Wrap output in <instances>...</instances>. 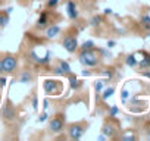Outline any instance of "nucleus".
Wrapping results in <instances>:
<instances>
[{"instance_id": "obj_23", "label": "nucleus", "mask_w": 150, "mask_h": 141, "mask_svg": "<svg viewBox=\"0 0 150 141\" xmlns=\"http://www.w3.org/2000/svg\"><path fill=\"white\" fill-rule=\"evenodd\" d=\"M105 82H106V80H105V81H103V80H97V81L94 82V88H96V91H97V93H100V91L103 90Z\"/></svg>"}, {"instance_id": "obj_29", "label": "nucleus", "mask_w": 150, "mask_h": 141, "mask_svg": "<svg viewBox=\"0 0 150 141\" xmlns=\"http://www.w3.org/2000/svg\"><path fill=\"white\" fill-rule=\"evenodd\" d=\"M53 72H54L56 75H63V72H62V69L59 68V65H57V66H54V69H53Z\"/></svg>"}, {"instance_id": "obj_1", "label": "nucleus", "mask_w": 150, "mask_h": 141, "mask_svg": "<svg viewBox=\"0 0 150 141\" xmlns=\"http://www.w3.org/2000/svg\"><path fill=\"white\" fill-rule=\"evenodd\" d=\"M78 60H80V63L83 66L96 68L100 63V56L97 54L96 49H93V50H81V53L78 56Z\"/></svg>"}, {"instance_id": "obj_4", "label": "nucleus", "mask_w": 150, "mask_h": 141, "mask_svg": "<svg viewBox=\"0 0 150 141\" xmlns=\"http://www.w3.org/2000/svg\"><path fill=\"white\" fill-rule=\"evenodd\" d=\"M2 68H3V74H6V75H11V74H13L15 70H16V68H18V57L15 56V54H5L2 59Z\"/></svg>"}, {"instance_id": "obj_22", "label": "nucleus", "mask_w": 150, "mask_h": 141, "mask_svg": "<svg viewBox=\"0 0 150 141\" xmlns=\"http://www.w3.org/2000/svg\"><path fill=\"white\" fill-rule=\"evenodd\" d=\"M141 27L146 28V30H150V16L149 15H144L141 18Z\"/></svg>"}, {"instance_id": "obj_19", "label": "nucleus", "mask_w": 150, "mask_h": 141, "mask_svg": "<svg viewBox=\"0 0 150 141\" xmlns=\"http://www.w3.org/2000/svg\"><path fill=\"white\" fill-rule=\"evenodd\" d=\"M125 63H127L129 68H134V66L138 65V60L135 59V54H128L127 59H125Z\"/></svg>"}, {"instance_id": "obj_7", "label": "nucleus", "mask_w": 150, "mask_h": 141, "mask_svg": "<svg viewBox=\"0 0 150 141\" xmlns=\"http://www.w3.org/2000/svg\"><path fill=\"white\" fill-rule=\"evenodd\" d=\"M62 46L63 49L68 51V53H75L78 50L80 44H78V40L75 35H66L63 40H62Z\"/></svg>"}, {"instance_id": "obj_39", "label": "nucleus", "mask_w": 150, "mask_h": 141, "mask_svg": "<svg viewBox=\"0 0 150 141\" xmlns=\"http://www.w3.org/2000/svg\"><path fill=\"white\" fill-rule=\"evenodd\" d=\"M149 135H150V131H149Z\"/></svg>"}, {"instance_id": "obj_35", "label": "nucleus", "mask_w": 150, "mask_h": 141, "mask_svg": "<svg viewBox=\"0 0 150 141\" xmlns=\"http://www.w3.org/2000/svg\"><path fill=\"white\" fill-rule=\"evenodd\" d=\"M83 75H84V77H90V75H91V72H88V70H84Z\"/></svg>"}, {"instance_id": "obj_21", "label": "nucleus", "mask_w": 150, "mask_h": 141, "mask_svg": "<svg viewBox=\"0 0 150 141\" xmlns=\"http://www.w3.org/2000/svg\"><path fill=\"white\" fill-rule=\"evenodd\" d=\"M93 49H96V44H94L93 40L84 41V43L81 44V50H93Z\"/></svg>"}, {"instance_id": "obj_31", "label": "nucleus", "mask_w": 150, "mask_h": 141, "mask_svg": "<svg viewBox=\"0 0 150 141\" xmlns=\"http://www.w3.org/2000/svg\"><path fill=\"white\" fill-rule=\"evenodd\" d=\"M33 107H34V110H37V107H38V99H37V96H34V99H33Z\"/></svg>"}, {"instance_id": "obj_12", "label": "nucleus", "mask_w": 150, "mask_h": 141, "mask_svg": "<svg viewBox=\"0 0 150 141\" xmlns=\"http://www.w3.org/2000/svg\"><path fill=\"white\" fill-rule=\"evenodd\" d=\"M44 31H46V37L49 40H52V38H54L60 34V27L59 25H49Z\"/></svg>"}, {"instance_id": "obj_20", "label": "nucleus", "mask_w": 150, "mask_h": 141, "mask_svg": "<svg viewBox=\"0 0 150 141\" xmlns=\"http://www.w3.org/2000/svg\"><path fill=\"white\" fill-rule=\"evenodd\" d=\"M113 93H115V88H113V87H108L106 90H103V93H102V99L106 102L109 97L113 96Z\"/></svg>"}, {"instance_id": "obj_8", "label": "nucleus", "mask_w": 150, "mask_h": 141, "mask_svg": "<svg viewBox=\"0 0 150 141\" xmlns=\"http://www.w3.org/2000/svg\"><path fill=\"white\" fill-rule=\"evenodd\" d=\"M50 11L47 9V11H43L41 13H40V16H38V21H37V24H35V28L37 30H46L49 25H50Z\"/></svg>"}, {"instance_id": "obj_28", "label": "nucleus", "mask_w": 150, "mask_h": 141, "mask_svg": "<svg viewBox=\"0 0 150 141\" xmlns=\"http://www.w3.org/2000/svg\"><path fill=\"white\" fill-rule=\"evenodd\" d=\"M47 119H49V115H47V112L44 110V112L40 115V118H38V122H46Z\"/></svg>"}, {"instance_id": "obj_14", "label": "nucleus", "mask_w": 150, "mask_h": 141, "mask_svg": "<svg viewBox=\"0 0 150 141\" xmlns=\"http://www.w3.org/2000/svg\"><path fill=\"white\" fill-rule=\"evenodd\" d=\"M12 12V9H8L6 12H0V28H3L8 25L9 22V13Z\"/></svg>"}, {"instance_id": "obj_37", "label": "nucleus", "mask_w": 150, "mask_h": 141, "mask_svg": "<svg viewBox=\"0 0 150 141\" xmlns=\"http://www.w3.org/2000/svg\"><path fill=\"white\" fill-rule=\"evenodd\" d=\"M0 75H3V68H2V60H0Z\"/></svg>"}, {"instance_id": "obj_11", "label": "nucleus", "mask_w": 150, "mask_h": 141, "mask_svg": "<svg viewBox=\"0 0 150 141\" xmlns=\"http://www.w3.org/2000/svg\"><path fill=\"white\" fill-rule=\"evenodd\" d=\"M68 81H69V88H71V90H74V91L80 90V88L84 85V81H83V80H80L77 75H74L72 72H71V74H68Z\"/></svg>"}, {"instance_id": "obj_10", "label": "nucleus", "mask_w": 150, "mask_h": 141, "mask_svg": "<svg viewBox=\"0 0 150 141\" xmlns=\"http://www.w3.org/2000/svg\"><path fill=\"white\" fill-rule=\"evenodd\" d=\"M102 132H103L105 137L113 138V137L116 135V126H115V123H113L112 121H106V122L103 123V126H102Z\"/></svg>"}, {"instance_id": "obj_6", "label": "nucleus", "mask_w": 150, "mask_h": 141, "mask_svg": "<svg viewBox=\"0 0 150 141\" xmlns=\"http://www.w3.org/2000/svg\"><path fill=\"white\" fill-rule=\"evenodd\" d=\"M2 118L8 122H13L18 118V110H16V107L13 106V103L11 100H8L5 103V106L2 109Z\"/></svg>"}, {"instance_id": "obj_17", "label": "nucleus", "mask_w": 150, "mask_h": 141, "mask_svg": "<svg viewBox=\"0 0 150 141\" xmlns=\"http://www.w3.org/2000/svg\"><path fill=\"white\" fill-rule=\"evenodd\" d=\"M103 16L102 15H94L91 19H90V25L91 27H94V28H97V27H100L102 24H103Z\"/></svg>"}, {"instance_id": "obj_25", "label": "nucleus", "mask_w": 150, "mask_h": 141, "mask_svg": "<svg viewBox=\"0 0 150 141\" xmlns=\"http://www.w3.org/2000/svg\"><path fill=\"white\" fill-rule=\"evenodd\" d=\"M118 113H119V109H118L116 106H112V107H110V112H109V118H115Z\"/></svg>"}, {"instance_id": "obj_3", "label": "nucleus", "mask_w": 150, "mask_h": 141, "mask_svg": "<svg viewBox=\"0 0 150 141\" xmlns=\"http://www.w3.org/2000/svg\"><path fill=\"white\" fill-rule=\"evenodd\" d=\"M62 81L53 80V78H46L43 81V90L47 96H60L62 94Z\"/></svg>"}, {"instance_id": "obj_27", "label": "nucleus", "mask_w": 150, "mask_h": 141, "mask_svg": "<svg viewBox=\"0 0 150 141\" xmlns=\"http://www.w3.org/2000/svg\"><path fill=\"white\" fill-rule=\"evenodd\" d=\"M121 94H122V96H121V99H122V102L125 103V102H127V99L129 97V91H128V90H122V93H121Z\"/></svg>"}, {"instance_id": "obj_13", "label": "nucleus", "mask_w": 150, "mask_h": 141, "mask_svg": "<svg viewBox=\"0 0 150 141\" xmlns=\"http://www.w3.org/2000/svg\"><path fill=\"white\" fill-rule=\"evenodd\" d=\"M31 60H33L34 63H37V65H47V63L50 62L49 54H47V56H44V57H40V56L37 54V51H35V50H33V51H31Z\"/></svg>"}, {"instance_id": "obj_24", "label": "nucleus", "mask_w": 150, "mask_h": 141, "mask_svg": "<svg viewBox=\"0 0 150 141\" xmlns=\"http://www.w3.org/2000/svg\"><path fill=\"white\" fill-rule=\"evenodd\" d=\"M57 5H59V0H47L46 8H47V9H54Z\"/></svg>"}, {"instance_id": "obj_26", "label": "nucleus", "mask_w": 150, "mask_h": 141, "mask_svg": "<svg viewBox=\"0 0 150 141\" xmlns=\"http://www.w3.org/2000/svg\"><path fill=\"white\" fill-rule=\"evenodd\" d=\"M6 84H8V78L6 77H2L0 75V91H2L5 87H6Z\"/></svg>"}, {"instance_id": "obj_2", "label": "nucleus", "mask_w": 150, "mask_h": 141, "mask_svg": "<svg viewBox=\"0 0 150 141\" xmlns=\"http://www.w3.org/2000/svg\"><path fill=\"white\" fill-rule=\"evenodd\" d=\"M87 126H88L87 122H74V123H71L68 126V137L71 140H75V141L81 140L84 137L86 131H87Z\"/></svg>"}, {"instance_id": "obj_34", "label": "nucleus", "mask_w": 150, "mask_h": 141, "mask_svg": "<svg viewBox=\"0 0 150 141\" xmlns=\"http://www.w3.org/2000/svg\"><path fill=\"white\" fill-rule=\"evenodd\" d=\"M115 44H116V43H115L113 40H110V41H108V47H109V49H112V47H113Z\"/></svg>"}, {"instance_id": "obj_36", "label": "nucleus", "mask_w": 150, "mask_h": 141, "mask_svg": "<svg viewBox=\"0 0 150 141\" xmlns=\"http://www.w3.org/2000/svg\"><path fill=\"white\" fill-rule=\"evenodd\" d=\"M112 13V9H105V15H110Z\"/></svg>"}, {"instance_id": "obj_38", "label": "nucleus", "mask_w": 150, "mask_h": 141, "mask_svg": "<svg viewBox=\"0 0 150 141\" xmlns=\"http://www.w3.org/2000/svg\"><path fill=\"white\" fill-rule=\"evenodd\" d=\"M143 75L147 77V78H150V72H143Z\"/></svg>"}, {"instance_id": "obj_9", "label": "nucleus", "mask_w": 150, "mask_h": 141, "mask_svg": "<svg viewBox=\"0 0 150 141\" xmlns=\"http://www.w3.org/2000/svg\"><path fill=\"white\" fill-rule=\"evenodd\" d=\"M66 13H68V18L71 21H75L80 16V12L77 9V3H75L74 0H68L66 2Z\"/></svg>"}, {"instance_id": "obj_16", "label": "nucleus", "mask_w": 150, "mask_h": 141, "mask_svg": "<svg viewBox=\"0 0 150 141\" xmlns=\"http://www.w3.org/2000/svg\"><path fill=\"white\" fill-rule=\"evenodd\" d=\"M59 68L62 69V72H63V75H68V74H71L72 72V69H71V65L66 62V60H59Z\"/></svg>"}, {"instance_id": "obj_32", "label": "nucleus", "mask_w": 150, "mask_h": 141, "mask_svg": "<svg viewBox=\"0 0 150 141\" xmlns=\"http://www.w3.org/2000/svg\"><path fill=\"white\" fill-rule=\"evenodd\" d=\"M49 104H50V103H49V100H47V99H44V100H43V109H44V110H47Z\"/></svg>"}, {"instance_id": "obj_5", "label": "nucleus", "mask_w": 150, "mask_h": 141, "mask_svg": "<svg viewBox=\"0 0 150 141\" xmlns=\"http://www.w3.org/2000/svg\"><path fill=\"white\" fill-rule=\"evenodd\" d=\"M65 129V115L59 113L56 116H53L49 122V131L53 134H60Z\"/></svg>"}, {"instance_id": "obj_15", "label": "nucleus", "mask_w": 150, "mask_h": 141, "mask_svg": "<svg viewBox=\"0 0 150 141\" xmlns=\"http://www.w3.org/2000/svg\"><path fill=\"white\" fill-rule=\"evenodd\" d=\"M33 81V75L30 70H22V74L19 75V82L21 84H28Z\"/></svg>"}, {"instance_id": "obj_30", "label": "nucleus", "mask_w": 150, "mask_h": 141, "mask_svg": "<svg viewBox=\"0 0 150 141\" xmlns=\"http://www.w3.org/2000/svg\"><path fill=\"white\" fill-rule=\"evenodd\" d=\"M103 75H106L108 78H112L113 77V72H112L110 69H106V70H103Z\"/></svg>"}, {"instance_id": "obj_18", "label": "nucleus", "mask_w": 150, "mask_h": 141, "mask_svg": "<svg viewBox=\"0 0 150 141\" xmlns=\"http://www.w3.org/2000/svg\"><path fill=\"white\" fill-rule=\"evenodd\" d=\"M140 68H150V54L149 53H143V59L138 62Z\"/></svg>"}, {"instance_id": "obj_33", "label": "nucleus", "mask_w": 150, "mask_h": 141, "mask_svg": "<svg viewBox=\"0 0 150 141\" xmlns=\"http://www.w3.org/2000/svg\"><path fill=\"white\" fill-rule=\"evenodd\" d=\"M124 140H135V135H129V134H125L124 137H122Z\"/></svg>"}]
</instances>
